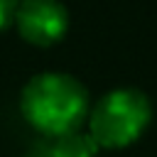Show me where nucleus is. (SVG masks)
Listing matches in <instances>:
<instances>
[{"label":"nucleus","mask_w":157,"mask_h":157,"mask_svg":"<svg viewBox=\"0 0 157 157\" xmlns=\"http://www.w3.org/2000/svg\"><path fill=\"white\" fill-rule=\"evenodd\" d=\"M12 22L25 42L49 47L66 34L69 12L59 0H20Z\"/></svg>","instance_id":"3"},{"label":"nucleus","mask_w":157,"mask_h":157,"mask_svg":"<svg viewBox=\"0 0 157 157\" xmlns=\"http://www.w3.org/2000/svg\"><path fill=\"white\" fill-rule=\"evenodd\" d=\"M98 150L101 147L88 132L74 130L54 137L42 135V140H37L25 157H98Z\"/></svg>","instance_id":"4"},{"label":"nucleus","mask_w":157,"mask_h":157,"mask_svg":"<svg viewBox=\"0 0 157 157\" xmlns=\"http://www.w3.org/2000/svg\"><path fill=\"white\" fill-rule=\"evenodd\" d=\"M22 118L44 137L81 130L88 118L86 86L64 71H44L32 76L20 93Z\"/></svg>","instance_id":"1"},{"label":"nucleus","mask_w":157,"mask_h":157,"mask_svg":"<svg viewBox=\"0 0 157 157\" xmlns=\"http://www.w3.org/2000/svg\"><path fill=\"white\" fill-rule=\"evenodd\" d=\"M150 98L130 86H120L101 96L88 110V135L98 147L118 150L135 142L150 125Z\"/></svg>","instance_id":"2"},{"label":"nucleus","mask_w":157,"mask_h":157,"mask_svg":"<svg viewBox=\"0 0 157 157\" xmlns=\"http://www.w3.org/2000/svg\"><path fill=\"white\" fill-rule=\"evenodd\" d=\"M15 7H17V0H0V32L15 20Z\"/></svg>","instance_id":"5"}]
</instances>
